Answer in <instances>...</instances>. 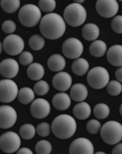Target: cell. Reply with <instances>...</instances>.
Wrapping results in <instances>:
<instances>
[{
    "label": "cell",
    "instance_id": "1",
    "mask_svg": "<svg viewBox=\"0 0 122 154\" xmlns=\"http://www.w3.org/2000/svg\"><path fill=\"white\" fill-rule=\"evenodd\" d=\"M40 31L45 38L56 40L64 35L66 22L56 13H50L43 16L40 21Z\"/></svg>",
    "mask_w": 122,
    "mask_h": 154
},
{
    "label": "cell",
    "instance_id": "2",
    "mask_svg": "<svg viewBox=\"0 0 122 154\" xmlns=\"http://www.w3.org/2000/svg\"><path fill=\"white\" fill-rule=\"evenodd\" d=\"M53 135L61 140L69 139L76 131V122L69 115H60L54 118L51 125Z\"/></svg>",
    "mask_w": 122,
    "mask_h": 154
},
{
    "label": "cell",
    "instance_id": "3",
    "mask_svg": "<svg viewBox=\"0 0 122 154\" xmlns=\"http://www.w3.org/2000/svg\"><path fill=\"white\" fill-rule=\"evenodd\" d=\"M87 18V12L84 7L79 4H69L63 12L65 22L71 27H79L83 25Z\"/></svg>",
    "mask_w": 122,
    "mask_h": 154
},
{
    "label": "cell",
    "instance_id": "4",
    "mask_svg": "<svg viewBox=\"0 0 122 154\" xmlns=\"http://www.w3.org/2000/svg\"><path fill=\"white\" fill-rule=\"evenodd\" d=\"M18 17L22 25L27 28H32L36 26L41 20V11L37 5L27 4L19 10Z\"/></svg>",
    "mask_w": 122,
    "mask_h": 154
},
{
    "label": "cell",
    "instance_id": "5",
    "mask_svg": "<svg viewBox=\"0 0 122 154\" xmlns=\"http://www.w3.org/2000/svg\"><path fill=\"white\" fill-rule=\"evenodd\" d=\"M100 134L107 144H117L122 140V125L114 121L106 122L101 128Z\"/></svg>",
    "mask_w": 122,
    "mask_h": 154
},
{
    "label": "cell",
    "instance_id": "6",
    "mask_svg": "<svg viewBox=\"0 0 122 154\" xmlns=\"http://www.w3.org/2000/svg\"><path fill=\"white\" fill-rule=\"evenodd\" d=\"M109 73L105 68L96 66L89 71L87 82L92 88L95 89H103L109 82Z\"/></svg>",
    "mask_w": 122,
    "mask_h": 154
},
{
    "label": "cell",
    "instance_id": "7",
    "mask_svg": "<svg viewBox=\"0 0 122 154\" xmlns=\"http://www.w3.org/2000/svg\"><path fill=\"white\" fill-rule=\"evenodd\" d=\"M21 139L18 134L8 131L0 137V148L6 153H13L19 149Z\"/></svg>",
    "mask_w": 122,
    "mask_h": 154
},
{
    "label": "cell",
    "instance_id": "8",
    "mask_svg": "<svg viewBox=\"0 0 122 154\" xmlns=\"http://www.w3.org/2000/svg\"><path fill=\"white\" fill-rule=\"evenodd\" d=\"M18 94V85L9 79L0 81V102L8 103L15 99Z\"/></svg>",
    "mask_w": 122,
    "mask_h": 154
},
{
    "label": "cell",
    "instance_id": "9",
    "mask_svg": "<svg viewBox=\"0 0 122 154\" xmlns=\"http://www.w3.org/2000/svg\"><path fill=\"white\" fill-rule=\"evenodd\" d=\"M62 52L68 59H78L83 52V43L77 38H68L62 45Z\"/></svg>",
    "mask_w": 122,
    "mask_h": 154
},
{
    "label": "cell",
    "instance_id": "10",
    "mask_svg": "<svg viewBox=\"0 0 122 154\" xmlns=\"http://www.w3.org/2000/svg\"><path fill=\"white\" fill-rule=\"evenodd\" d=\"M2 47L5 52L8 55L16 56L22 53L25 48V42L18 35H9L4 39Z\"/></svg>",
    "mask_w": 122,
    "mask_h": 154
},
{
    "label": "cell",
    "instance_id": "11",
    "mask_svg": "<svg viewBox=\"0 0 122 154\" xmlns=\"http://www.w3.org/2000/svg\"><path fill=\"white\" fill-rule=\"evenodd\" d=\"M96 8L100 16L109 18L115 16L118 12L119 5L116 0H98Z\"/></svg>",
    "mask_w": 122,
    "mask_h": 154
},
{
    "label": "cell",
    "instance_id": "12",
    "mask_svg": "<svg viewBox=\"0 0 122 154\" xmlns=\"http://www.w3.org/2000/svg\"><path fill=\"white\" fill-rule=\"evenodd\" d=\"M69 152L70 154H93L94 153V146L89 140L79 137L71 143Z\"/></svg>",
    "mask_w": 122,
    "mask_h": 154
},
{
    "label": "cell",
    "instance_id": "13",
    "mask_svg": "<svg viewBox=\"0 0 122 154\" xmlns=\"http://www.w3.org/2000/svg\"><path fill=\"white\" fill-rule=\"evenodd\" d=\"M17 121L16 111L9 105L0 106V128L7 129L12 128Z\"/></svg>",
    "mask_w": 122,
    "mask_h": 154
},
{
    "label": "cell",
    "instance_id": "14",
    "mask_svg": "<svg viewBox=\"0 0 122 154\" xmlns=\"http://www.w3.org/2000/svg\"><path fill=\"white\" fill-rule=\"evenodd\" d=\"M30 112L34 118L37 119H43L49 115L50 112V105L46 99L37 98L32 102Z\"/></svg>",
    "mask_w": 122,
    "mask_h": 154
},
{
    "label": "cell",
    "instance_id": "15",
    "mask_svg": "<svg viewBox=\"0 0 122 154\" xmlns=\"http://www.w3.org/2000/svg\"><path fill=\"white\" fill-rule=\"evenodd\" d=\"M19 66L15 60L7 58L0 63V74L5 79H13L18 75Z\"/></svg>",
    "mask_w": 122,
    "mask_h": 154
},
{
    "label": "cell",
    "instance_id": "16",
    "mask_svg": "<svg viewBox=\"0 0 122 154\" xmlns=\"http://www.w3.org/2000/svg\"><path fill=\"white\" fill-rule=\"evenodd\" d=\"M52 84L55 89L59 92H66L72 85V77L66 72H59L53 76Z\"/></svg>",
    "mask_w": 122,
    "mask_h": 154
},
{
    "label": "cell",
    "instance_id": "17",
    "mask_svg": "<svg viewBox=\"0 0 122 154\" xmlns=\"http://www.w3.org/2000/svg\"><path fill=\"white\" fill-rule=\"evenodd\" d=\"M107 60L111 65L114 66H122V46L113 45L107 51Z\"/></svg>",
    "mask_w": 122,
    "mask_h": 154
},
{
    "label": "cell",
    "instance_id": "18",
    "mask_svg": "<svg viewBox=\"0 0 122 154\" xmlns=\"http://www.w3.org/2000/svg\"><path fill=\"white\" fill-rule=\"evenodd\" d=\"M53 107L58 111H65L71 105V98L63 92L56 93L52 100Z\"/></svg>",
    "mask_w": 122,
    "mask_h": 154
},
{
    "label": "cell",
    "instance_id": "19",
    "mask_svg": "<svg viewBox=\"0 0 122 154\" xmlns=\"http://www.w3.org/2000/svg\"><path fill=\"white\" fill-rule=\"evenodd\" d=\"M87 96L88 89L83 84L76 83L71 87L70 98L75 102H83Z\"/></svg>",
    "mask_w": 122,
    "mask_h": 154
},
{
    "label": "cell",
    "instance_id": "20",
    "mask_svg": "<svg viewBox=\"0 0 122 154\" xmlns=\"http://www.w3.org/2000/svg\"><path fill=\"white\" fill-rule=\"evenodd\" d=\"M47 66L52 72H61L66 66V60L59 54H53L48 59Z\"/></svg>",
    "mask_w": 122,
    "mask_h": 154
},
{
    "label": "cell",
    "instance_id": "21",
    "mask_svg": "<svg viewBox=\"0 0 122 154\" xmlns=\"http://www.w3.org/2000/svg\"><path fill=\"white\" fill-rule=\"evenodd\" d=\"M99 34H100V31H99V27L96 24H86L82 29L83 38L88 41H96V39L99 38Z\"/></svg>",
    "mask_w": 122,
    "mask_h": 154
},
{
    "label": "cell",
    "instance_id": "22",
    "mask_svg": "<svg viewBox=\"0 0 122 154\" xmlns=\"http://www.w3.org/2000/svg\"><path fill=\"white\" fill-rule=\"evenodd\" d=\"M44 68L41 64L35 63L28 66L27 69V75L32 80H41L44 75Z\"/></svg>",
    "mask_w": 122,
    "mask_h": 154
},
{
    "label": "cell",
    "instance_id": "23",
    "mask_svg": "<svg viewBox=\"0 0 122 154\" xmlns=\"http://www.w3.org/2000/svg\"><path fill=\"white\" fill-rule=\"evenodd\" d=\"M73 115L77 119L86 120L90 116L91 108L89 105L86 102H81L76 104L73 110Z\"/></svg>",
    "mask_w": 122,
    "mask_h": 154
},
{
    "label": "cell",
    "instance_id": "24",
    "mask_svg": "<svg viewBox=\"0 0 122 154\" xmlns=\"http://www.w3.org/2000/svg\"><path fill=\"white\" fill-rule=\"evenodd\" d=\"M71 69L75 75L83 76L89 71V64L84 58H78L73 61Z\"/></svg>",
    "mask_w": 122,
    "mask_h": 154
},
{
    "label": "cell",
    "instance_id": "25",
    "mask_svg": "<svg viewBox=\"0 0 122 154\" xmlns=\"http://www.w3.org/2000/svg\"><path fill=\"white\" fill-rule=\"evenodd\" d=\"M107 51V45L103 41H94L89 46V52L95 57H102Z\"/></svg>",
    "mask_w": 122,
    "mask_h": 154
},
{
    "label": "cell",
    "instance_id": "26",
    "mask_svg": "<svg viewBox=\"0 0 122 154\" xmlns=\"http://www.w3.org/2000/svg\"><path fill=\"white\" fill-rule=\"evenodd\" d=\"M18 102L23 105L30 104L35 99V91H33L28 87L22 88L18 91Z\"/></svg>",
    "mask_w": 122,
    "mask_h": 154
},
{
    "label": "cell",
    "instance_id": "27",
    "mask_svg": "<svg viewBox=\"0 0 122 154\" xmlns=\"http://www.w3.org/2000/svg\"><path fill=\"white\" fill-rule=\"evenodd\" d=\"M1 7L4 12L7 13H14L17 12L20 7L19 0H2Z\"/></svg>",
    "mask_w": 122,
    "mask_h": 154
},
{
    "label": "cell",
    "instance_id": "28",
    "mask_svg": "<svg viewBox=\"0 0 122 154\" xmlns=\"http://www.w3.org/2000/svg\"><path fill=\"white\" fill-rule=\"evenodd\" d=\"M93 113L98 119H105L110 114V109L106 104L99 103L95 106L93 109Z\"/></svg>",
    "mask_w": 122,
    "mask_h": 154
},
{
    "label": "cell",
    "instance_id": "29",
    "mask_svg": "<svg viewBox=\"0 0 122 154\" xmlns=\"http://www.w3.org/2000/svg\"><path fill=\"white\" fill-rule=\"evenodd\" d=\"M36 128L31 124H25L19 129V134L24 140H31L35 137Z\"/></svg>",
    "mask_w": 122,
    "mask_h": 154
},
{
    "label": "cell",
    "instance_id": "30",
    "mask_svg": "<svg viewBox=\"0 0 122 154\" xmlns=\"http://www.w3.org/2000/svg\"><path fill=\"white\" fill-rule=\"evenodd\" d=\"M28 45L34 51H40L44 47V38L39 35H34L29 38Z\"/></svg>",
    "mask_w": 122,
    "mask_h": 154
},
{
    "label": "cell",
    "instance_id": "31",
    "mask_svg": "<svg viewBox=\"0 0 122 154\" xmlns=\"http://www.w3.org/2000/svg\"><path fill=\"white\" fill-rule=\"evenodd\" d=\"M35 151L38 154H49L52 151V146L49 141L42 140L36 143Z\"/></svg>",
    "mask_w": 122,
    "mask_h": 154
},
{
    "label": "cell",
    "instance_id": "32",
    "mask_svg": "<svg viewBox=\"0 0 122 154\" xmlns=\"http://www.w3.org/2000/svg\"><path fill=\"white\" fill-rule=\"evenodd\" d=\"M38 8L45 13H52L56 8L55 0H40L38 2Z\"/></svg>",
    "mask_w": 122,
    "mask_h": 154
},
{
    "label": "cell",
    "instance_id": "33",
    "mask_svg": "<svg viewBox=\"0 0 122 154\" xmlns=\"http://www.w3.org/2000/svg\"><path fill=\"white\" fill-rule=\"evenodd\" d=\"M107 92L111 96H117L120 94L122 91V85L120 82L116 80H112L108 82L107 85Z\"/></svg>",
    "mask_w": 122,
    "mask_h": 154
},
{
    "label": "cell",
    "instance_id": "34",
    "mask_svg": "<svg viewBox=\"0 0 122 154\" xmlns=\"http://www.w3.org/2000/svg\"><path fill=\"white\" fill-rule=\"evenodd\" d=\"M50 90L49 84L44 80H39L34 85V91L38 95H45Z\"/></svg>",
    "mask_w": 122,
    "mask_h": 154
},
{
    "label": "cell",
    "instance_id": "35",
    "mask_svg": "<svg viewBox=\"0 0 122 154\" xmlns=\"http://www.w3.org/2000/svg\"><path fill=\"white\" fill-rule=\"evenodd\" d=\"M102 125L98 120L92 119L88 122L86 125V130L91 134H96L101 131Z\"/></svg>",
    "mask_w": 122,
    "mask_h": 154
},
{
    "label": "cell",
    "instance_id": "36",
    "mask_svg": "<svg viewBox=\"0 0 122 154\" xmlns=\"http://www.w3.org/2000/svg\"><path fill=\"white\" fill-rule=\"evenodd\" d=\"M50 131H51V127L47 122L40 123L36 128L37 134L42 137H47L50 134Z\"/></svg>",
    "mask_w": 122,
    "mask_h": 154
},
{
    "label": "cell",
    "instance_id": "37",
    "mask_svg": "<svg viewBox=\"0 0 122 154\" xmlns=\"http://www.w3.org/2000/svg\"><path fill=\"white\" fill-rule=\"evenodd\" d=\"M111 27L117 34H122V15H116L111 21Z\"/></svg>",
    "mask_w": 122,
    "mask_h": 154
},
{
    "label": "cell",
    "instance_id": "38",
    "mask_svg": "<svg viewBox=\"0 0 122 154\" xmlns=\"http://www.w3.org/2000/svg\"><path fill=\"white\" fill-rule=\"evenodd\" d=\"M19 63L23 66L31 65L33 63V55L28 51H24L19 56Z\"/></svg>",
    "mask_w": 122,
    "mask_h": 154
},
{
    "label": "cell",
    "instance_id": "39",
    "mask_svg": "<svg viewBox=\"0 0 122 154\" xmlns=\"http://www.w3.org/2000/svg\"><path fill=\"white\" fill-rule=\"evenodd\" d=\"M2 29L5 34H12L15 31L16 25L12 20H6L2 23Z\"/></svg>",
    "mask_w": 122,
    "mask_h": 154
},
{
    "label": "cell",
    "instance_id": "40",
    "mask_svg": "<svg viewBox=\"0 0 122 154\" xmlns=\"http://www.w3.org/2000/svg\"><path fill=\"white\" fill-rule=\"evenodd\" d=\"M113 154H122V143H117L112 149Z\"/></svg>",
    "mask_w": 122,
    "mask_h": 154
},
{
    "label": "cell",
    "instance_id": "41",
    "mask_svg": "<svg viewBox=\"0 0 122 154\" xmlns=\"http://www.w3.org/2000/svg\"><path fill=\"white\" fill-rule=\"evenodd\" d=\"M115 77L118 82H122V66H120L115 71Z\"/></svg>",
    "mask_w": 122,
    "mask_h": 154
},
{
    "label": "cell",
    "instance_id": "42",
    "mask_svg": "<svg viewBox=\"0 0 122 154\" xmlns=\"http://www.w3.org/2000/svg\"><path fill=\"white\" fill-rule=\"evenodd\" d=\"M17 154H32V151L30 149L26 147H23V148H21V149H18L17 151Z\"/></svg>",
    "mask_w": 122,
    "mask_h": 154
},
{
    "label": "cell",
    "instance_id": "43",
    "mask_svg": "<svg viewBox=\"0 0 122 154\" xmlns=\"http://www.w3.org/2000/svg\"><path fill=\"white\" fill-rule=\"evenodd\" d=\"M74 3H77V4H79V5H81V3H83V2H84V0H78V1H76L75 0Z\"/></svg>",
    "mask_w": 122,
    "mask_h": 154
},
{
    "label": "cell",
    "instance_id": "44",
    "mask_svg": "<svg viewBox=\"0 0 122 154\" xmlns=\"http://www.w3.org/2000/svg\"><path fill=\"white\" fill-rule=\"evenodd\" d=\"M119 112H120V115H121V117H122V104L120 105V109H119Z\"/></svg>",
    "mask_w": 122,
    "mask_h": 154
},
{
    "label": "cell",
    "instance_id": "45",
    "mask_svg": "<svg viewBox=\"0 0 122 154\" xmlns=\"http://www.w3.org/2000/svg\"><path fill=\"white\" fill-rule=\"evenodd\" d=\"M96 154H105V152H96Z\"/></svg>",
    "mask_w": 122,
    "mask_h": 154
}]
</instances>
